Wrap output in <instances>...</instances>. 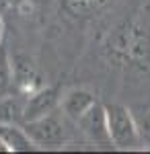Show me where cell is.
<instances>
[{
	"instance_id": "cell-8",
	"label": "cell",
	"mask_w": 150,
	"mask_h": 154,
	"mask_svg": "<svg viewBox=\"0 0 150 154\" xmlns=\"http://www.w3.org/2000/svg\"><path fill=\"white\" fill-rule=\"evenodd\" d=\"M12 86V66L8 60L6 45L0 43V97H4Z\"/></svg>"
},
{
	"instance_id": "cell-6",
	"label": "cell",
	"mask_w": 150,
	"mask_h": 154,
	"mask_svg": "<svg viewBox=\"0 0 150 154\" xmlns=\"http://www.w3.org/2000/svg\"><path fill=\"white\" fill-rule=\"evenodd\" d=\"M25 113V103L19 97H0V123H19Z\"/></svg>"
},
{
	"instance_id": "cell-9",
	"label": "cell",
	"mask_w": 150,
	"mask_h": 154,
	"mask_svg": "<svg viewBox=\"0 0 150 154\" xmlns=\"http://www.w3.org/2000/svg\"><path fill=\"white\" fill-rule=\"evenodd\" d=\"M138 134H140V138L150 146V113L144 117V121H142V130H138Z\"/></svg>"
},
{
	"instance_id": "cell-11",
	"label": "cell",
	"mask_w": 150,
	"mask_h": 154,
	"mask_svg": "<svg viewBox=\"0 0 150 154\" xmlns=\"http://www.w3.org/2000/svg\"><path fill=\"white\" fill-rule=\"evenodd\" d=\"M0 43H2V19H0Z\"/></svg>"
},
{
	"instance_id": "cell-2",
	"label": "cell",
	"mask_w": 150,
	"mask_h": 154,
	"mask_svg": "<svg viewBox=\"0 0 150 154\" xmlns=\"http://www.w3.org/2000/svg\"><path fill=\"white\" fill-rule=\"evenodd\" d=\"M25 131L27 136L33 140V144H41V146H56V144L64 142V136H66V130H64V123L58 115L47 113L39 119H33V121H27L25 125Z\"/></svg>"
},
{
	"instance_id": "cell-4",
	"label": "cell",
	"mask_w": 150,
	"mask_h": 154,
	"mask_svg": "<svg viewBox=\"0 0 150 154\" xmlns=\"http://www.w3.org/2000/svg\"><path fill=\"white\" fill-rule=\"evenodd\" d=\"M56 103H58V97H56L54 88H45V91L35 93L25 103L23 121L27 123V121H33V119H39V117H43V115H47V113H52Z\"/></svg>"
},
{
	"instance_id": "cell-5",
	"label": "cell",
	"mask_w": 150,
	"mask_h": 154,
	"mask_svg": "<svg viewBox=\"0 0 150 154\" xmlns=\"http://www.w3.org/2000/svg\"><path fill=\"white\" fill-rule=\"evenodd\" d=\"M0 140L12 152H17V150H29L31 144H33V140L27 136V131L21 130L17 123H0Z\"/></svg>"
},
{
	"instance_id": "cell-3",
	"label": "cell",
	"mask_w": 150,
	"mask_h": 154,
	"mask_svg": "<svg viewBox=\"0 0 150 154\" xmlns=\"http://www.w3.org/2000/svg\"><path fill=\"white\" fill-rule=\"evenodd\" d=\"M80 123L82 131L91 138L92 142L97 144H109V130H107V115H105V109L97 103H92L80 117L76 119Z\"/></svg>"
},
{
	"instance_id": "cell-1",
	"label": "cell",
	"mask_w": 150,
	"mask_h": 154,
	"mask_svg": "<svg viewBox=\"0 0 150 154\" xmlns=\"http://www.w3.org/2000/svg\"><path fill=\"white\" fill-rule=\"evenodd\" d=\"M107 115V130L109 138L117 148H134L140 142L138 125L132 119L130 111L121 105H107L105 107Z\"/></svg>"
},
{
	"instance_id": "cell-10",
	"label": "cell",
	"mask_w": 150,
	"mask_h": 154,
	"mask_svg": "<svg viewBox=\"0 0 150 154\" xmlns=\"http://www.w3.org/2000/svg\"><path fill=\"white\" fill-rule=\"evenodd\" d=\"M6 150H8V148H6V146H4V142L0 140V152H6Z\"/></svg>"
},
{
	"instance_id": "cell-7",
	"label": "cell",
	"mask_w": 150,
	"mask_h": 154,
	"mask_svg": "<svg viewBox=\"0 0 150 154\" xmlns=\"http://www.w3.org/2000/svg\"><path fill=\"white\" fill-rule=\"evenodd\" d=\"M92 103H95V99H92L91 93H86V91H74V93H70V95L66 97V101H64V111L68 113L70 117L78 119Z\"/></svg>"
}]
</instances>
